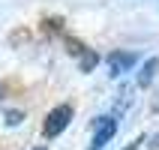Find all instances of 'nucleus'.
<instances>
[{"label": "nucleus", "mask_w": 159, "mask_h": 150, "mask_svg": "<svg viewBox=\"0 0 159 150\" xmlns=\"http://www.w3.org/2000/svg\"><path fill=\"white\" fill-rule=\"evenodd\" d=\"M69 120H72V108L69 105H57L54 111H48V117H45V126H42V132H45V138H57V135L69 126Z\"/></svg>", "instance_id": "nucleus-1"}, {"label": "nucleus", "mask_w": 159, "mask_h": 150, "mask_svg": "<svg viewBox=\"0 0 159 150\" xmlns=\"http://www.w3.org/2000/svg\"><path fill=\"white\" fill-rule=\"evenodd\" d=\"M135 51H111L108 54V75L111 78H120L123 72H129L135 66Z\"/></svg>", "instance_id": "nucleus-2"}, {"label": "nucleus", "mask_w": 159, "mask_h": 150, "mask_svg": "<svg viewBox=\"0 0 159 150\" xmlns=\"http://www.w3.org/2000/svg\"><path fill=\"white\" fill-rule=\"evenodd\" d=\"M114 132H117V120L114 117H102V123L96 126V135H93V150H99L102 144H108Z\"/></svg>", "instance_id": "nucleus-3"}, {"label": "nucleus", "mask_w": 159, "mask_h": 150, "mask_svg": "<svg viewBox=\"0 0 159 150\" xmlns=\"http://www.w3.org/2000/svg\"><path fill=\"white\" fill-rule=\"evenodd\" d=\"M156 69H159V60H156V57H150V60H147V63L141 66V75H138V84H141V87H147V84L153 81V75H156Z\"/></svg>", "instance_id": "nucleus-4"}, {"label": "nucleus", "mask_w": 159, "mask_h": 150, "mask_svg": "<svg viewBox=\"0 0 159 150\" xmlns=\"http://www.w3.org/2000/svg\"><path fill=\"white\" fill-rule=\"evenodd\" d=\"M78 54H81V72H90V69L99 63V54H96V51H90V48H81Z\"/></svg>", "instance_id": "nucleus-5"}, {"label": "nucleus", "mask_w": 159, "mask_h": 150, "mask_svg": "<svg viewBox=\"0 0 159 150\" xmlns=\"http://www.w3.org/2000/svg\"><path fill=\"white\" fill-rule=\"evenodd\" d=\"M21 120H24V111H21V108H9L6 114H3V123L6 126H18Z\"/></svg>", "instance_id": "nucleus-6"}, {"label": "nucleus", "mask_w": 159, "mask_h": 150, "mask_svg": "<svg viewBox=\"0 0 159 150\" xmlns=\"http://www.w3.org/2000/svg\"><path fill=\"white\" fill-rule=\"evenodd\" d=\"M132 87H123V90H120V99H117V111H123V108H129V105H132Z\"/></svg>", "instance_id": "nucleus-7"}, {"label": "nucleus", "mask_w": 159, "mask_h": 150, "mask_svg": "<svg viewBox=\"0 0 159 150\" xmlns=\"http://www.w3.org/2000/svg\"><path fill=\"white\" fill-rule=\"evenodd\" d=\"M0 96H3V87H0Z\"/></svg>", "instance_id": "nucleus-8"}, {"label": "nucleus", "mask_w": 159, "mask_h": 150, "mask_svg": "<svg viewBox=\"0 0 159 150\" xmlns=\"http://www.w3.org/2000/svg\"><path fill=\"white\" fill-rule=\"evenodd\" d=\"M36 150H45V147H36Z\"/></svg>", "instance_id": "nucleus-9"}]
</instances>
